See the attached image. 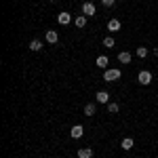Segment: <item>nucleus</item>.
I'll return each instance as SVG.
<instances>
[{
    "label": "nucleus",
    "instance_id": "f257e3e1",
    "mask_svg": "<svg viewBox=\"0 0 158 158\" xmlns=\"http://www.w3.org/2000/svg\"><path fill=\"white\" fill-rule=\"evenodd\" d=\"M120 76H122V72L118 68H112V70H106L103 72V80L106 82H116V80H120Z\"/></svg>",
    "mask_w": 158,
    "mask_h": 158
},
{
    "label": "nucleus",
    "instance_id": "f03ea898",
    "mask_svg": "<svg viewBox=\"0 0 158 158\" xmlns=\"http://www.w3.org/2000/svg\"><path fill=\"white\" fill-rule=\"evenodd\" d=\"M137 82H139V85H143V86L152 85V72H148V70H141V72L137 74Z\"/></svg>",
    "mask_w": 158,
    "mask_h": 158
},
{
    "label": "nucleus",
    "instance_id": "7ed1b4c3",
    "mask_svg": "<svg viewBox=\"0 0 158 158\" xmlns=\"http://www.w3.org/2000/svg\"><path fill=\"white\" fill-rule=\"evenodd\" d=\"M70 135H72V139H80L85 135V127L82 124H74L72 129H70Z\"/></svg>",
    "mask_w": 158,
    "mask_h": 158
},
{
    "label": "nucleus",
    "instance_id": "20e7f679",
    "mask_svg": "<svg viewBox=\"0 0 158 158\" xmlns=\"http://www.w3.org/2000/svg\"><path fill=\"white\" fill-rule=\"evenodd\" d=\"M95 13H97V9H95V4H93V2H85V4H82V15L93 17Z\"/></svg>",
    "mask_w": 158,
    "mask_h": 158
},
{
    "label": "nucleus",
    "instance_id": "39448f33",
    "mask_svg": "<svg viewBox=\"0 0 158 158\" xmlns=\"http://www.w3.org/2000/svg\"><path fill=\"white\" fill-rule=\"evenodd\" d=\"M57 21H59L61 25H68V23H72V13H59V15H57Z\"/></svg>",
    "mask_w": 158,
    "mask_h": 158
},
{
    "label": "nucleus",
    "instance_id": "423d86ee",
    "mask_svg": "<svg viewBox=\"0 0 158 158\" xmlns=\"http://www.w3.org/2000/svg\"><path fill=\"white\" fill-rule=\"evenodd\" d=\"M120 21H118V19H110L108 21V30L110 32H112V34H116V32H120Z\"/></svg>",
    "mask_w": 158,
    "mask_h": 158
},
{
    "label": "nucleus",
    "instance_id": "0eeeda50",
    "mask_svg": "<svg viewBox=\"0 0 158 158\" xmlns=\"http://www.w3.org/2000/svg\"><path fill=\"white\" fill-rule=\"evenodd\" d=\"M57 40H59V34H57L55 30H47V42H49V44H55Z\"/></svg>",
    "mask_w": 158,
    "mask_h": 158
},
{
    "label": "nucleus",
    "instance_id": "6e6552de",
    "mask_svg": "<svg viewBox=\"0 0 158 158\" xmlns=\"http://www.w3.org/2000/svg\"><path fill=\"white\" fill-rule=\"evenodd\" d=\"M97 103H110V93L108 91H97Z\"/></svg>",
    "mask_w": 158,
    "mask_h": 158
},
{
    "label": "nucleus",
    "instance_id": "1a4fd4ad",
    "mask_svg": "<svg viewBox=\"0 0 158 158\" xmlns=\"http://www.w3.org/2000/svg\"><path fill=\"white\" fill-rule=\"evenodd\" d=\"M108 63H110V59L106 57V55H99L97 57V68L99 70H108Z\"/></svg>",
    "mask_w": 158,
    "mask_h": 158
},
{
    "label": "nucleus",
    "instance_id": "9d476101",
    "mask_svg": "<svg viewBox=\"0 0 158 158\" xmlns=\"http://www.w3.org/2000/svg\"><path fill=\"white\" fill-rule=\"evenodd\" d=\"M42 40H38V38H34L32 42H30V51H34V53H38V51H42Z\"/></svg>",
    "mask_w": 158,
    "mask_h": 158
},
{
    "label": "nucleus",
    "instance_id": "9b49d317",
    "mask_svg": "<svg viewBox=\"0 0 158 158\" xmlns=\"http://www.w3.org/2000/svg\"><path fill=\"white\" fill-rule=\"evenodd\" d=\"M78 158H93V150L91 148H80L78 150Z\"/></svg>",
    "mask_w": 158,
    "mask_h": 158
},
{
    "label": "nucleus",
    "instance_id": "f8f14e48",
    "mask_svg": "<svg viewBox=\"0 0 158 158\" xmlns=\"http://www.w3.org/2000/svg\"><path fill=\"white\" fill-rule=\"evenodd\" d=\"M133 146H135L133 137H124V139H122V143H120V148H122V150H131Z\"/></svg>",
    "mask_w": 158,
    "mask_h": 158
},
{
    "label": "nucleus",
    "instance_id": "ddd939ff",
    "mask_svg": "<svg viewBox=\"0 0 158 158\" xmlns=\"http://www.w3.org/2000/svg\"><path fill=\"white\" fill-rule=\"evenodd\" d=\"M118 61H120V63H131V53H129V51L118 53Z\"/></svg>",
    "mask_w": 158,
    "mask_h": 158
},
{
    "label": "nucleus",
    "instance_id": "4468645a",
    "mask_svg": "<svg viewBox=\"0 0 158 158\" xmlns=\"http://www.w3.org/2000/svg\"><path fill=\"white\" fill-rule=\"evenodd\" d=\"M95 112H97V106L95 103H86L85 106V116H95Z\"/></svg>",
    "mask_w": 158,
    "mask_h": 158
},
{
    "label": "nucleus",
    "instance_id": "2eb2a0df",
    "mask_svg": "<svg viewBox=\"0 0 158 158\" xmlns=\"http://www.w3.org/2000/svg\"><path fill=\"white\" fill-rule=\"evenodd\" d=\"M74 23H76V27H85L86 25V15H78V17L74 19Z\"/></svg>",
    "mask_w": 158,
    "mask_h": 158
},
{
    "label": "nucleus",
    "instance_id": "dca6fc26",
    "mask_svg": "<svg viewBox=\"0 0 158 158\" xmlns=\"http://www.w3.org/2000/svg\"><path fill=\"white\" fill-rule=\"evenodd\" d=\"M135 55H137V57H141V59H146V57H148V47H137Z\"/></svg>",
    "mask_w": 158,
    "mask_h": 158
},
{
    "label": "nucleus",
    "instance_id": "f3484780",
    "mask_svg": "<svg viewBox=\"0 0 158 158\" xmlns=\"http://www.w3.org/2000/svg\"><path fill=\"white\" fill-rule=\"evenodd\" d=\"M103 47H106V49H114V47H116V44H114V38L106 36V38H103Z\"/></svg>",
    "mask_w": 158,
    "mask_h": 158
},
{
    "label": "nucleus",
    "instance_id": "a211bd4d",
    "mask_svg": "<svg viewBox=\"0 0 158 158\" xmlns=\"http://www.w3.org/2000/svg\"><path fill=\"white\" fill-rule=\"evenodd\" d=\"M118 110H120V106H118L116 101H112V103H108V112H110V114H118Z\"/></svg>",
    "mask_w": 158,
    "mask_h": 158
},
{
    "label": "nucleus",
    "instance_id": "6ab92c4d",
    "mask_svg": "<svg viewBox=\"0 0 158 158\" xmlns=\"http://www.w3.org/2000/svg\"><path fill=\"white\" fill-rule=\"evenodd\" d=\"M114 2H116V0H101L103 6H114Z\"/></svg>",
    "mask_w": 158,
    "mask_h": 158
},
{
    "label": "nucleus",
    "instance_id": "aec40b11",
    "mask_svg": "<svg viewBox=\"0 0 158 158\" xmlns=\"http://www.w3.org/2000/svg\"><path fill=\"white\" fill-rule=\"evenodd\" d=\"M154 55H156V57H158V47H156V49H154Z\"/></svg>",
    "mask_w": 158,
    "mask_h": 158
},
{
    "label": "nucleus",
    "instance_id": "412c9836",
    "mask_svg": "<svg viewBox=\"0 0 158 158\" xmlns=\"http://www.w3.org/2000/svg\"><path fill=\"white\" fill-rule=\"evenodd\" d=\"M51 2H57V0H51Z\"/></svg>",
    "mask_w": 158,
    "mask_h": 158
},
{
    "label": "nucleus",
    "instance_id": "4be33fe9",
    "mask_svg": "<svg viewBox=\"0 0 158 158\" xmlns=\"http://www.w3.org/2000/svg\"><path fill=\"white\" fill-rule=\"evenodd\" d=\"M156 99H158V95H156Z\"/></svg>",
    "mask_w": 158,
    "mask_h": 158
}]
</instances>
